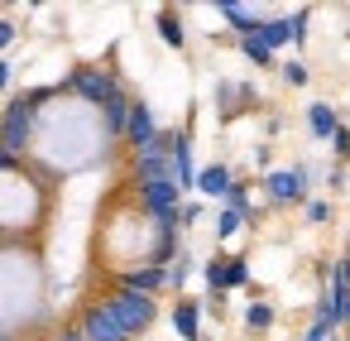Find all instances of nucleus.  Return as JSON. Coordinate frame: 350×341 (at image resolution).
<instances>
[{
  "label": "nucleus",
  "instance_id": "nucleus-28",
  "mask_svg": "<svg viewBox=\"0 0 350 341\" xmlns=\"http://www.w3.org/2000/svg\"><path fill=\"white\" fill-rule=\"evenodd\" d=\"M326 216H331L326 202H307V221H326Z\"/></svg>",
  "mask_w": 350,
  "mask_h": 341
},
{
  "label": "nucleus",
  "instance_id": "nucleus-27",
  "mask_svg": "<svg viewBox=\"0 0 350 341\" xmlns=\"http://www.w3.org/2000/svg\"><path fill=\"white\" fill-rule=\"evenodd\" d=\"M331 144H336V154H340V159H345V154H350V130H345V125H340V130H336V135H331Z\"/></svg>",
  "mask_w": 350,
  "mask_h": 341
},
{
  "label": "nucleus",
  "instance_id": "nucleus-8",
  "mask_svg": "<svg viewBox=\"0 0 350 341\" xmlns=\"http://www.w3.org/2000/svg\"><path fill=\"white\" fill-rule=\"evenodd\" d=\"M168 164H173V183H178V188H197L192 144H187V135H183V130H173V140H168Z\"/></svg>",
  "mask_w": 350,
  "mask_h": 341
},
{
  "label": "nucleus",
  "instance_id": "nucleus-25",
  "mask_svg": "<svg viewBox=\"0 0 350 341\" xmlns=\"http://www.w3.org/2000/svg\"><path fill=\"white\" fill-rule=\"evenodd\" d=\"M187 274H192V260H187V255H178V264L168 269V283H173V288H183V283H187Z\"/></svg>",
  "mask_w": 350,
  "mask_h": 341
},
{
  "label": "nucleus",
  "instance_id": "nucleus-30",
  "mask_svg": "<svg viewBox=\"0 0 350 341\" xmlns=\"http://www.w3.org/2000/svg\"><path fill=\"white\" fill-rule=\"evenodd\" d=\"M10 87V63H0V92Z\"/></svg>",
  "mask_w": 350,
  "mask_h": 341
},
{
  "label": "nucleus",
  "instance_id": "nucleus-2",
  "mask_svg": "<svg viewBox=\"0 0 350 341\" xmlns=\"http://www.w3.org/2000/svg\"><path fill=\"white\" fill-rule=\"evenodd\" d=\"M106 307L116 312V322L135 336V331H144L149 322H154V312H159V303L149 298V293H135V288H116L111 298H106Z\"/></svg>",
  "mask_w": 350,
  "mask_h": 341
},
{
  "label": "nucleus",
  "instance_id": "nucleus-16",
  "mask_svg": "<svg viewBox=\"0 0 350 341\" xmlns=\"http://www.w3.org/2000/svg\"><path fill=\"white\" fill-rule=\"evenodd\" d=\"M159 34H163L168 49H183V20H178V10H159Z\"/></svg>",
  "mask_w": 350,
  "mask_h": 341
},
{
  "label": "nucleus",
  "instance_id": "nucleus-19",
  "mask_svg": "<svg viewBox=\"0 0 350 341\" xmlns=\"http://www.w3.org/2000/svg\"><path fill=\"white\" fill-rule=\"evenodd\" d=\"M245 322H250L254 331H264V327H273V307H269V303H250V307H245Z\"/></svg>",
  "mask_w": 350,
  "mask_h": 341
},
{
  "label": "nucleus",
  "instance_id": "nucleus-15",
  "mask_svg": "<svg viewBox=\"0 0 350 341\" xmlns=\"http://www.w3.org/2000/svg\"><path fill=\"white\" fill-rule=\"evenodd\" d=\"M173 327H178V336H183V341H197L202 307H197V303H178V307H173Z\"/></svg>",
  "mask_w": 350,
  "mask_h": 341
},
{
  "label": "nucleus",
  "instance_id": "nucleus-10",
  "mask_svg": "<svg viewBox=\"0 0 350 341\" xmlns=\"http://www.w3.org/2000/svg\"><path fill=\"white\" fill-rule=\"evenodd\" d=\"M221 15L240 29V34H254L259 25H269V15L259 10V5H235V0H226V5H221Z\"/></svg>",
  "mask_w": 350,
  "mask_h": 341
},
{
  "label": "nucleus",
  "instance_id": "nucleus-24",
  "mask_svg": "<svg viewBox=\"0 0 350 341\" xmlns=\"http://www.w3.org/2000/svg\"><path fill=\"white\" fill-rule=\"evenodd\" d=\"M283 82L288 87H307V63H283Z\"/></svg>",
  "mask_w": 350,
  "mask_h": 341
},
{
  "label": "nucleus",
  "instance_id": "nucleus-14",
  "mask_svg": "<svg viewBox=\"0 0 350 341\" xmlns=\"http://www.w3.org/2000/svg\"><path fill=\"white\" fill-rule=\"evenodd\" d=\"M307 125H312V135H317V140H331V135L340 130L336 111H331V106H321V101H317V106H307Z\"/></svg>",
  "mask_w": 350,
  "mask_h": 341
},
{
  "label": "nucleus",
  "instance_id": "nucleus-4",
  "mask_svg": "<svg viewBox=\"0 0 350 341\" xmlns=\"http://www.w3.org/2000/svg\"><path fill=\"white\" fill-rule=\"evenodd\" d=\"M82 336H87V341H130V331L116 322V312L106 307V298L82 312Z\"/></svg>",
  "mask_w": 350,
  "mask_h": 341
},
{
  "label": "nucleus",
  "instance_id": "nucleus-20",
  "mask_svg": "<svg viewBox=\"0 0 350 341\" xmlns=\"http://www.w3.org/2000/svg\"><path fill=\"white\" fill-rule=\"evenodd\" d=\"M326 298H331V317L350 327V288H331Z\"/></svg>",
  "mask_w": 350,
  "mask_h": 341
},
{
  "label": "nucleus",
  "instance_id": "nucleus-9",
  "mask_svg": "<svg viewBox=\"0 0 350 341\" xmlns=\"http://www.w3.org/2000/svg\"><path fill=\"white\" fill-rule=\"evenodd\" d=\"M168 283V269L163 264H149V269H130V274H120V288H135V293H159Z\"/></svg>",
  "mask_w": 350,
  "mask_h": 341
},
{
  "label": "nucleus",
  "instance_id": "nucleus-23",
  "mask_svg": "<svg viewBox=\"0 0 350 341\" xmlns=\"http://www.w3.org/2000/svg\"><path fill=\"white\" fill-rule=\"evenodd\" d=\"M202 274H206V283H211V293H221V288H226V260H211V264H206Z\"/></svg>",
  "mask_w": 350,
  "mask_h": 341
},
{
  "label": "nucleus",
  "instance_id": "nucleus-5",
  "mask_svg": "<svg viewBox=\"0 0 350 341\" xmlns=\"http://www.w3.org/2000/svg\"><path fill=\"white\" fill-rule=\"evenodd\" d=\"M178 183H144L139 188V202H144V212L154 216V221H163V226H173V216H178Z\"/></svg>",
  "mask_w": 350,
  "mask_h": 341
},
{
  "label": "nucleus",
  "instance_id": "nucleus-7",
  "mask_svg": "<svg viewBox=\"0 0 350 341\" xmlns=\"http://www.w3.org/2000/svg\"><path fill=\"white\" fill-rule=\"evenodd\" d=\"M125 140L135 144V154H139V149H149V144L159 140V121H154V111H149L144 101H135V106H130V125H125Z\"/></svg>",
  "mask_w": 350,
  "mask_h": 341
},
{
  "label": "nucleus",
  "instance_id": "nucleus-1",
  "mask_svg": "<svg viewBox=\"0 0 350 341\" xmlns=\"http://www.w3.org/2000/svg\"><path fill=\"white\" fill-rule=\"evenodd\" d=\"M39 101H49V92H29V97H15L10 101V111L0 116V149L20 154L29 144V135H34V106Z\"/></svg>",
  "mask_w": 350,
  "mask_h": 341
},
{
  "label": "nucleus",
  "instance_id": "nucleus-17",
  "mask_svg": "<svg viewBox=\"0 0 350 341\" xmlns=\"http://www.w3.org/2000/svg\"><path fill=\"white\" fill-rule=\"evenodd\" d=\"M240 53H245L250 63H259V68H269V63H273V53L264 49V39H259V34H240Z\"/></svg>",
  "mask_w": 350,
  "mask_h": 341
},
{
  "label": "nucleus",
  "instance_id": "nucleus-6",
  "mask_svg": "<svg viewBox=\"0 0 350 341\" xmlns=\"http://www.w3.org/2000/svg\"><path fill=\"white\" fill-rule=\"evenodd\" d=\"M307 178H312L307 168H283V173H269L264 188H269L273 202H302L307 197Z\"/></svg>",
  "mask_w": 350,
  "mask_h": 341
},
{
  "label": "nucleus",
  "instance_id": "nucleus-22",
  "mask_svg": "<svg viewBox=\"0 0 350 341\" xmlns=\"http://www.w3.org/2000/svg\"><path fill=\"white\" fill-rule=\"evenodd\" d=\"M226 207H230V212H240V216H250V192H245V188L235 183V188L226 192Z\"/></svg>",
  "mask_w": 350,
  "mask_h": 341
},
{
  "label": "nucleus",
  "instance_id": "nucleus-12",
  "mask_svg": "<svg viewBox=\"0 0 350 341\" xmlns=\"http://www.w3.org/2000/svg\"><path fill=\"white\" fill-rule=\"evenodd\" d=\"M197 188H202L206 197H226V192L235 188V178H230V168H226V164H211V168H202V173H197Z\"/></svg>",
  "mask_w": 350,
  "mask_h": 341
},
{
  "label": "nucleus",
  "instance_id": "nucleus-21",
  "mask_svg": "<svg viewBox=\"0 0 350 341\" xmlns=\"http://www.w3.org/2000/svg\"><path fill=\"white\" fill-rule=\"evenodd\" d=\"M250 279V264L245 260H226V288H240Z\"/></svg>",
  "mask_w": 350,
  "mask_h": 341
},
{
  "label": "nucleus",
  "instance_id": "nucleus-29",
  "mask_svg": "<svg viewBox=\"0 0 350 341\" xmlns=\"http://www.w3.org/2000/svg\"><path fill=\"white\" fill-rule=\"evenodd\" d=\"M10 39H15V25H10V20H0V49H10Z\"/></svg>",
  "mask_w": 350,
  "mask_h": 341
},
{
  "label": "nucleus",
  "instance_id": "nucleus-18",
  "mask_svg": "<svg viewBox=\"0 0 350 341\" xmlns=\"http://www.w3.org/2000/svg\"><path fill=\"white\" fill-rule=\"evenodd\" d=\"M240 226H245V216H240V212H230V207H221V216H216V236H221V240H230Z\"/></svg>",
  "mask_w": 350,
  "mask_h": 341
},
{
  "label": "nucleus",
  "instance_id": "nucleus-11",
  "mask_svg": "<svg viewBox=\"0 0 350 341\" xmlns=\"http://www.w3.org/2000/svg\"><path fill=\"white\" fill-rule=\"evenodd\" d=\"M130 106H135V101H130L125 92H116V97L101 106V121H106V135H111V140L125 135V125H130Z\"/></svg>",
  "mask_w": 350,
  "mask_h": 341
},
{
  "label": "nucleus",
  "instance_id": "nucleus-26",
  "mask_svg": "<svg viewBox=\"0 0 350 341\" xmlns=\"http://www.w3.org/2000/svg\"><path fill=\"white\" fill-rule=\"evenodd\" d=\"M331 288H350V255H345V260L331 269Z\"/></svg>",
  "mask_w": 350,
  "mask_h": 341
},
{
  "label": "nucleus",
  "instance_id": "nucleus-3",
  "mask_svg": "<svg viewBox=\"0 0 350 341\" xmlns=\"http://www.w3.org/2000/svg\"><path fill=\"white\" fill-rule=\"evenodd\" d=\"M68 87H72L77 97H87L92 106H106L116 92H125V87H120L111 73H96V68H82V73H72V77H68Z\"/></svg>",
  "mask_w": 350,
  "mask_h": 341
},
{
  "label": "nucleus",
  "instance_id": "nucleus-13",
  "mask_svg": "<svg viewBox=\"0 0 350 341\" xmlns=\"http://www.w3.org/2000/svg\"><path fill=\"white\" fill-rule=\"evenodd\" d=\"M254 34L264 39V49H269V53H273L278 44H288V39L297 44V29H293V15H288V20H269V25H259Z\"/></svg>",
  "mask_w": 350,
  "mask_h": 341
},
{
  "label": "nucleus",
  "instance_id": "nucleus-31",
  "mask_svg": "<svg viewBox=\"0 0 350 341\" xmlns=\"http://www.w3.org/2000/svg\"><path fill=\"white\" fill-rule=\"evenodd\" d=\"M0 168H15V154L10 149H0Z\"/></svg>",
  "mask_w": 350,
  "mask_h": 341
},
{
  "label": "nucleus",
  "instance_id": "nucleus-32",
  "mask_svg": "<svg viewBox=\"0 0 350 341\" xmlns=\"http://www.w3.org/2000/svg\"><path fill=\"white\" fill-rule=\"evenodd\" d=\"M58 341H87V336H82V331H63Z\"/></svg>",
  "mask_w": 350,
  "mask_h": 341
}]
</instances>
